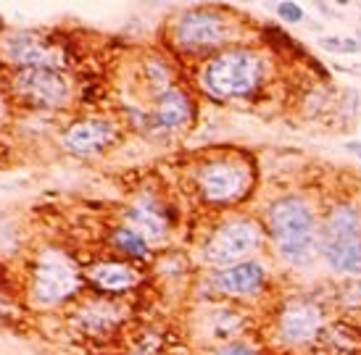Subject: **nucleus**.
<instances>
[{"label":"nucleus","mask_w":361,"mask_h":355,"mask_svg":"<svg viewBox=\"0 0 361 355\" xmlns=\"http://www.w3.org/2000/svg\"><path fill=\"white\" fill-rule=\"evenodd\" d=\"M269 229L277 252L290 263H309L316 250L314 211L301 197H282L269 208Z\"/></svg>","instance_id":"nucleus-1"},{"label":"nucleus","mask_w":361,"mask_h":355,"mask_svg":"<svg viewBox=\"0 0 361 355\" xmlns=\"http://www.w3.org/2000/svg\"><path fill=\"white\" fill-rule=\"evenodd\" d=\"M261 79H264V61L258 58L256 50H248V47L219 53L216 58L206 63L200 74L203 89L219 100L251 95L261 85Z\"/></svg>","instance_id":"nucleus-2"},{"label":"nucleus","mask_w":361,"mask_h":355,"mask_svg":"<svg viewBox=\"0 0 361 355\" xmlns=\"http://www.w3.org/2000/svg\"><path fill=\"white\" fill-rule=\"evenodd\" d=\"M11 89L32 108H63L72 100V85L61 69H19Z\"/></svg>","instance_id":"nucleus-3"},{"label":"nucleus","mask_w":361,"mask_h":355,"mask_svg":"<svg viewBox=\"0 0 361 355\" xmlns=\"http://www.w3.org/2000/svg\"><path fill=\"white\" fill-rule=\"evenodd\" d=\"M251 187V169L240 161H209L198 171V190L206 203L227 206L240 200Z\"/></svg>","instance_id":"nucleus-4"},{"label":"nucleus","mask_w":361,"mask_h":355,"mask_svg":"<svg viewBox=\"0 0 361 355\" xmlns=\"http://www.w3.org/2000/svg\"><path fill=\"white\" fill-rule=\"evenodd\" d=\"M79 292V274L63 252H45L34 266L32 295L40 305H59Z\"/></svg>","instance_id":"nucleus-5"},{"label":"nucleus","mask_w":361,"mask_h":355,"mask_svg":"<svg viewBox=\"0 0 361 355\" xmlns=\"http://www.w3.org/2000/svg\"><path fill=\"white\" fill-rule=\"evenodd\" d=\"M3 53L19 69H61L66 66L69 47L43 32H19L3 43Z\"/></svg>","instance_id":"nucleus-6"},{"label":"nucleus","mask_w":361,"mask_h":355,"mask_svg":"<svg viewBox=\"0 0 361 355\" xmlns=\"http://www.w3.org/2000/svg\"><path fill=\"white\" fill-rule=\"evenodd\" d=\"M261 245V229L254 222H229L219 226L203 248L209 263H235Z\"/></svg>","instance_id":"nucleus-7"},{"label":"nucleus","mask_w":361,"mask_h":355,"mask_svg":"<svg viewBox=\"0 0 361 355\" xmlns=\"http://www.w3.org/2000/svg\"><path fill=\"white\" fill-rule=\"evenodd\" d=\"M116 140V124L111 118L92 116L74 121L66 132H63V148L72 155H98L105 148H111Z\"/></svg>","instance_id":"nucleus-8"},{"label":"nucleus","mask_w":361,"mask_h":355,"mask_svg":"<svg viewBox=\"0 0 361 355\" xmlns=\"http://www.w3.org/2000/svg\"><path fill=\"white\" fill-rule=\"evenodd\" d=\"M174 37L182 47H190V50L214 47V45L225 43V19L219 14H211V11H187L180 16V21L174 27Z\"/></svg>","instance_id":"nucleus-9"},{"label":"nucleus","mask_w":361,"mask_h":355,"mask_svg":"<svg viewBox=\"0 0 361 355\" xmlns=\"http://www.w3.org/2000/svg\"><path fill=\"white\" fill-rule=\"evenodd\" d=\"M319 324H322V311L316 308L314 303L296 300L280 316V334H282V340L298 345V342L311 340L319 332Z\"/></svg>","instance_id":"nucleus-10"},{"label":"nucleus","mask_w":361,"mask_h":355,"mask_svg":"<svg viewBox=\"0 0 361 355\" xmlns=\"http://www.w3.org/2000/svg\"><path fill=\"white\" fill-rule=\"evenodd\" d=\"M264 279H267V271L261 263H254V261H243L229 268H222L211 277L214 287L227 295H254L261 290Z\"/></svg>","instance_id":"nucleus-11"},{"label":"nucleus","mask_w":361,"mask_h":355,"mask_svg":"<svg viewBox=\"0 0 361 355\" xmlns=\"http://www.w3.org/2000/svg\"><path fill=\"white\" fill-rule=\"evenodd\" d=\"M87 281L103 295H121V292H130L140 281V274L130 263L103 261L87 268Z\"/></svg>","instance_id":"nucleus-12"},{"label":"nucleus","mask_w":361,"mask_h":355,"mask_svg":"<svg viewBox=\"0 0 361 355\" xmlns=\"http://www.w3.org/2000/svg\"><path fill=\"white\" fill-rule=\"evenodd\" d=\"M193 116L190 98L177 87H169L166 92H158L156 111H153V124L158 129H182Z\"/></svg>","instance_id":"nucleus-13"},{"label":"nucleus","mask_w":361,"mask_h":355,"mask_svg":"<svg viewBox=\"0 0 361 355\" xmlns=\"http://www.w3.org/2000/svg\"><path fill=\"white\" fill-rule=\"evenodd\" d=\"M322 252L335 271H343V274L361 271V235L322 237Z\"/></svg>","instance_id":"nucleus-14"},{"label":"nucleus","mask_w":361,"mask_h":355,"mask_svg":"<svg viewBox=\"0 0 361 355\" xmlns=\"http://www.w3.org/2000/svg\"><path fill=\"white\" fill-rule=\"evenodd\" d=\"M127 219L132 222L137 235L151 237V239H161L166 235L164 211L156 206L153 200H140L137 206H132L127 211Z\"/></svg>","instance_id":"nucleus-15"},{"label":"nucleus","mask_w":361,"mask_h":355,"mask_svg":"<svg viewBox=\"0 0 361 355\" xmlns=\"http://www.w3.org/2000/svg\"><path fill=\"white\" fill-rule=\"evenodd\" d=\"M361 235V216L353 206H335L324 222L322 237H348Z\"/></svg>","instance_id":"nucleus-16"},{"label":"nucleus","mask_w":361,"mask_h":355,"mask_svg":"<svg viewBox=\"0 0 361 355\" xmlns=\"http://www.w3.org/2000/svg\"><path fill=\"white\" fill-rule=\"evenodd\" d=\"M121 308H116L114 303H92V305H87L85 311L79 308V319L85 321V326L90 329L92 334H101V332H108L111 326L119 324V313Z\"/></svg>","instance_id":"nucleus-17"},{"label":"nucleus","mask_w":361,"mask_h":355,"mask_svg":"<svg viewBox=\"0 0 361 355\" xmlns=\"http://www.w3.org/2000/svg\"><path fill=\"white\" fill-rule=\"evenodd\" d=\"M111 245L130 258H148V252H151L145 237L137 235L132 226H116L114 235H111Z\"/></svg>","instance_id":"nucleus-18"},{"label":"nucleus","mask_w":361,"mask_h":355,"mask_svg":"<svg viewBox=\"0 0 361 355\" xmlns=\"http://www.w3.org/2000/svg\"><path fill=\"white\" fill-rule=\"evenodd\" d=\"M322 45L327 50H335V53H356V50H361V45L356 40H346V37H324Z\"/></svg>","instance_id":"nucleus-19"},{"label":"nucleus","mask_w":361,"mask_h":355,"mask_svg":"<svg viewBox=\"0 0 361 355\" xmlns=\"http://www.w3.org/2000/svg\"><path fill=\"white\" fill-rule=\"evenodd\" d=\"M277 14L282 16V21H287V24H298L303 19V11L298 3H280V6H277Z\"/></svg>","instance_id":"nucleus-20"},{"label":"nucleus","mask_w":361,"mask_h":355,"mask_svg":"<svg viewBox=\"0 0 361 355\" xmlns=\"http://www.w3.org/2000/svg\"><path fill=\"white\" fill-rule=\"evenodd\" d=\"M216 355H256L248 345H240V342H235V345H227V347H222Z\"/></svg>","instance_id":"nucleus-21"},{"label":"nucleus","mask_w":361,"mask_h":355,"mask_svg":"<svg viewBox=\"0 0 361 355\" xmlns=\"http://www.w3.org/2000/svg\"><path fill=\"white\" fill-rule=\"evenodd\" d=\"M346 150L348 153H353L356 158H361V142H346Z\"/></svg>","instance_id":"nucleus-22"},{"label":"nucleus","mask_w":361,"mask_h":355,"mask_svg":"<svg viewBox=\"0 0 361 355\" xmlns=\"http://www.w3.org/2000/svg\"><path fill=\"white\" fill-rule=\"evenodd\" d=\"M3 111H6V105H3V95H0V116H3Z\"/></svg>","instance_id":"nucleus-23"}]
</instances>
